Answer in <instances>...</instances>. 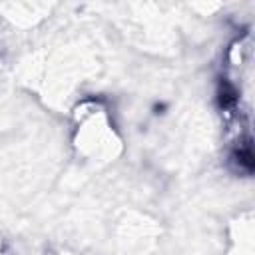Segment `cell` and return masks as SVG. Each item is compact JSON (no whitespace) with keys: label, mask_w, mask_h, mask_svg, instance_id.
Here are the masks:
<instances>
[{"label":"cell","mask_w":255,"mask_h":255,"mask_svg":"<svg viewBox=\"0 0 255 255\" xmlns=\"http://www.w3.org/2000/svg\"><path fill=\"white\" fill-rule=\"evenodd\" d=\"M0 255H4V249H2V241H0Z\"/></svg>","instance_id":"obj_2"},{"label":"cell","mask_w":255,"mask_h":255,"mask_svg":"<svg viewBox=\"0 0 255 255\" xmlns=\"http://www.w3.org/2000/svg\"><path fill=\"white\" fill-rule=\"evenodd\" d=\"M76 147L90 159H110L116 153L118 137L112 129L106 108L100 102H82L76 112Z\"/></svg>","instance_id":"obj_1"}]
</instances>
